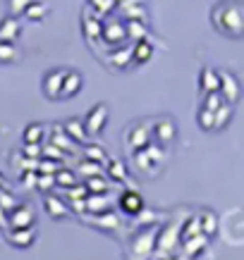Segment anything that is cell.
<instances>
[{
	"instance_id": "1",
	"label": "cell",
	"mask_w": 244,
	"mask_h": 260,
	"mask_svg": "<svg viewBox=\"0 0 244 260\" xmlns=\"http://www.w3.org/2000/svg\"><path fill=\"white\" fill-rule=\"evenodd\" d=\"M211 24L228 39H244V3L221 0L211 10Z\"/></svg>"
},
{
	"instance_id": "2",
	"label": "cell",
	"mask_w": 244,
	"mask_h": 260,
	"mask_svg": "<svg viewBox=\"0 0 244 260\" xmlns=\"http://www.w3.org/2000/svg\"><path fill=\"white\" fill-rule=\"evenodd\" d=\"M151 122L149 119H139V122H134V124L127 126V132H125V146L129 150H139L144 148L146 143L151 141V136H153V129H146Z\"/></svg>"
},
{
	"instance_id": "3",
	"label": "cell",
	"mask_w": 244,
	"mask_h": 260,
	"mask_svg": "<svg viewBox=\"0 0 244 260\" xmlns=\"http://www.w3.org/2000/svg\"><path fill=\"white\" fill-rule=\"evenodd\" d=\"M65 72L67 70H48L41 79V91L48 101H60L63 93V81H65Z\"/></svg>"
},
{
	"instance_id": "4",
	"label": "cell",
	"mask_w": 244,
	"mask_h": 260,
	"mask_svg": "<svg viewBox=\"0 0 244 260\" xmlns=\"http://www.w3.org/2000/svg\"><path fill=\"white\" fill-rule=\"evenodd\" d=\"M5 232V241H8L10 246H15V248H29V246H34V241H36V237H39V229H36V224L34 227H22V229H3Z\"/></svg>"
},
{
	"instance_id": "5",
	"label": "cell",
	"mask_w": 244,
	"mask_h": 260,
	"mask_svg": "<svg viewBox=\"0 0 244 260\" xmlns=\"http://www.w3.org/2000/svg\"><path fill=\"white\" fill-rule=\"evenodd\" d=\"M36 224V210L32 208V203H19L15 210L8 213V227L22 229V227H34Z\"/></svg>"
},
{
	"instance_id": "6",
	"label": "cell",
	"mask_w": 244,
	"mask_h": 260,
	"mask_svg": "<svg viewBox=\"0 0 244 260\" xmlns=\"http://www.w3.org/2000/svg\"><path fill=\"white\" fill-rule=\"evenodd\" d=\"M105 122H108V105H105V103H98V105H94V108L87 112L84 129H87V134L96 136L105 129Z\"/></svg>"
},
{
	"instance_id": "7",
	"label": "cell",
	"mask_w": 244,
	"mask_h": 260,
	"mask_svg": "<svg viewBox=\"0 0 244 260\" xmlns=\"http://www.w3.org/2000/svg\"><path fill=\"white\" fill-rule=\"evenodd\" d=\"M177 136V124H175L173 117H158L153 122V139H156L160 146H170Z\"/></svg>"
},
{
	"instance_id": "8",
	"label": "cell",
	"mask_w": 244,
	"mask_h": 260,
	"mask_svg": "<svg viewBox=\"0 0 244 260\" xmlns=\"http://www.w3.org/2000/svg\"><path fill=\"white\" fill-rule=\"evenodd\" d=\"M218 74H221V88H218V91L223 93L225 103L235 105V103L239 101V93H242L239 81H237V77L232 74V72H228V70H218Z\"/></svg>"
},
{
	"instance_id": "9",
	"label": "cell",
	"mask_w": 244,
	"mask_h": 260,
	"mask_svg": "<svg viewBox=\"0 0 244 260\" xmlns=\"http://www.w3.org/2000/svg\"><path fill=\"white\" fill-rule=\"evenodd\" d=\"M82 86H84V77H82V72L67 70V72H65V81H63V93H60V101H70V98L79 95Z\"/></svg>"
},
{
	"instance_id": "10",
	"label": "cell",
	"mask_w": 244,
	"mask_h": 260,
	"mask_svg": "<svg viewBox=\"0 0 244 260\" xmlns=\"http://www.w3.org/2000/svg\"><path fill=\"white\" fill-rule=\"evenodd\" d=\"M208 241H211V237H206L204 232H201V234H197V237L184 239V241H182V251H184V255H187V258L197 260L199 255L208 248Z\"/></svg>"
},
{
	"instance_id": "11",
	"label": "cell",
	"mask_w": 244,
	"mask_h": 260,
	"mask_svg": "<svg viewBox=\"0 0 244 260\" xmlns=\"http://www.w3.org/2000/svg\"><path fill=\"white\" fill-rule=\"evenodd\" d=\"M22 36V19L19 17H3L0 19V41H15Z\"/></svg>"
},
{
	"instance_id": "12",
	"label": "cell",
	"mask_w": 244,
	"mask_h": 260,
	"mask_svg": "<svg viewBox=\"0 0 244 260\" xmlns=\"http://www.w3.org/2000/svg\"><path fill=\"white\" fill-rule=\"evenodd\" d=\"M118 205H120V210H122V213H127V215H139L144 210V198L139 196L137 191L127 189L125 193L120 196Z\"/></svg>"
},
{
	"instance_id": "13",
	"label": "cell",
	"mask_w": 244,
	"mask_h": 260,
	"mask_svg": "<svg viewBox=\"0 0 244 260\" xmlns=\"http://www.w3.org/2000/svg\"><path fill=\"white\" fill-rule=\"evenodd\" d=\"M218 88H221V74H218V70L204 67V70L199 72V91H201V95L211 93V91H218Z\"/></svg>"
},
{
	"instance_id": "14",
	"label": "cell",
	"mask_w": 244,
	"mask_h": 260,
	"mask_svg": "<svg viewBox=\"0 0 244 260\" xmlns=\"http://www.w3.org/2000/svg\"><path fill=\"white\" fill-rule=\"evenodd\" d=\"M43 208H46L48 217H53V220H65V217H70V208H67L65 201H60L58 196H46Z\"/></svg>"
},
{
	"instance_id": "15",
	"label": "cell",
	"mask_w": 244,
	"mask_h": 260,
	"mask_svg": "<svg viewBox=\"0 0 244 260\" xmlns=\"http://www.w3.org/2000/svg\"><path fill=\"white\" fill-rule=\"evenodd\" d=\"M48 12H50V5H48L46 0H34L32 5L24 10L22 17L26 19V22H43Z\"/></svg>"
},
{
	"instance_id": "16",
	"label": "cell",
	"mask_w": 244,
	"mask_h": 260,
	"mask_svg": "<svg viewBox=\"0 0 244 260\" xmlns=\"http://www.w3.org/2000/svg\"><path fill=\"white\" fill-rule=\"evenodd\" d=\"M153 57V46H151L146 39H139L132 48V60L134 64H146Z\"/></svg>"
},
{
	"instance_id": "17",
	"label": "cell",
	"mask_w": 244,
	"mask_h": 260,
	"mask_svg": "<svg viewBox=\"0 0 244 260\" xmlns=\"http://www.w3.org/2000/svg\"><path fill=\"white\" fill-rule=\"evenodd\" d=\"M197 217L201 222V232L206 237H215V232H218V215L213 210H199Z\"/></svg>"
},
{
	"instance_id": "18",
	"label": "cell",
	"mask_w": 244,
	"mask_h": 260,
	"mask_svg": "<svg viewBox=\"0 0 244 260\" xmlns=\"http://www.w3.org/2000/svg\"><path fill=\"white\" fill-rule=\"evenodd\" d=\"M63 132L70 136V139H74L77 143H84V141H87V136H89L82 119H67V122L63 124Z\"/></svg>"
},
{
	"instance_id": "19",
	"label": "cell",
	"mask_w": 244,
	"mask_h": 260,
	"mask_svg": "<svg viewBox=\"0 0 244 260\" xmlns=\"http://www.w3.org/2000/svg\"><path fill=\"white\" fill-rule=\"evenodd\" d=\"M22 57V50L17 48L15 41H0V62L3 64H12Z\"/></svg>"
},
{
	"instance_id": "20",
	"label": "cell",
	"mask_w": 244,
	"mask_h": 260,
	"mask_svg": "<svg viewBox=\"0 0 244 260\" xmlns=\"http://www.w3.org/2000/svg\"><path fill=\"white\" fill-rule=\"evenodd\" d=\"M43 136H46V126L41 124H29L26 129H24V134H22V141L24 143H43Z\"/></svg>"
},
{
	"instance_id": "21",
	"label": "cell",
	"mask_w": 244,
	"mask_h": 260,
	"mask_svg": "<svg viewBox=\"0 0 244 260\" xmlns=\"http://www.w3.org/2000/svg\"><path fill=\"white\" fill-rule=\"evenodd\" d=\"M213 117H215V122H213V132H215V129H225V126L230 124V119H232V105H230V103H223L221 108L213 112Z\"/></svg>"
},
{
	"instance_id": "22",
	"label": "cell",
	"mask_w": 244,
	"mask_h": 260,
	"mask_svg": "<svg viewBox=\"0 0 244 260\" xmlns=\"http://www.w3.org/2000/svg\"><path fill=\"white\" fill-rule=\"evenodd\" d=\"M153 244H156V232H144L142 237H137V246H134V251L139 253V255H149L153 251Z\"/></svg>"
},
{
	"instance_id": "23",
	"label": "cell",
	"mask_w": 244,
	"mask_h": 260,
	"mask_svg": "<svg viewBox=\"0 0 244 260\" xmlns=\"http://www.w3.org/2000/svg\"><path fill=\"white\" fill-rule=\"evenodd\" d=\"M17 205H19V201L15 198V193H12L8 186H0V208H3L5 213H10V210H15Z\"/></svg>"
},
{
	"instance_id": "24",
	"label": "cell",
	"mask_w": 244,
	"mask_h": 260,
	"mask_svg": "<svg viewBox=\"0 0 244 260\" xmlns=\"http://www.w3.org/2000/svg\"><path fill=\"white\" fill-rule=\"evenodd\" d=\"M223 103H225V98H223L221 91H211V93H204V101H201V108H206V110H218Z\"/></svg>"
},
{
	"instance_id": "25",
	"label": "cell",
	"mask_w": 244,
	"mask_h": 260,
	"mask_svg": "<svg viewBox=\"0 0 244 260\" xmlns=\"http://www.w3.org/2000/svg\"><path fill=\"white\" fill-rule=\"evenodd\" d=\"M197 234H201V222H199V217H189L184 222V227H182L180 239L184 241V239H192V237H197Z\"/></svg>"
},
{
	"instance_id": "26",
	"label": "cell",
	"mask_w": 244,
	"mask_h": 260,
	"mask_svg": "<svg viewBox=\"0 0 244 260\" xmlns=\"http://www.w3.org/2000/svg\"><path fill=\"white\" fill-rule=\"evenodd\" d=\"M58 170H63V165L56 162V160H50V158H43L36 162V172L39 174H58Z\"/></svg>"
},
{
	"instance_id": "27",
	"label": "cell",
	"mask_w": 244,
	"mask_h": 260,
	"mask_svg": "<svg viewBox=\"0 0 244 260\" xmlns=\"http://www.w3.org/2000/svg\"><path fill=\"white\" fill-rule=\"evenodd\" d=\"M197 122H199V126H201L204 132H213V122H215V117H213V110H206V108H199Z\"/></svg>"
},
{
	"instance_id": "28",
	"label": "cell",
	"mask_w": 244,
	"mask_h": 260,
	"mask_svg": "<svg viewBox=\"0 0 244 260\" xmlns=\"http://www.w3.org/2000/svg\"><path fill=\"white\" fill-rule=\"evenodd\" d=\"M34 0H8V15L12 17H22L24 15V10L32 5Z\"/></svg>"
},
{
	"instance_id": "29",
	"label": "cell",
	"mask_w": 244,
	"mask_h": 260,
	"mask_svg": "<svg viewBox=\"0 0 244 260\" xmlns=\"http://www.w3.org/2000/svg\"><path fill=\"white\" fill-rule=\"evenodd\" d=\"M87 184H89V191H96V193H105V191H108V181L103 179L101 174H94V177H89Z\"/></svg>"
},
{
	"instance_id": "30",
	"label": "cell",
	"mask_w": 244,
	"mask_h": 260,
	"mask_svg": "<svg viewBox=\"0 0 244 260\" xmlns=\"http://www.w3.org/2000/svg\"><path fill=\"white\" fill-rule=\"evenodd\" d=\"M56 181H58V186H65V189H70V186H74V177H72V174L67 172V170H58Z\"/></svg>"
},
{
	"instance_id": "31",
	"label": "cell",
	"mask_w": 244,
	"mask_h": 260,
	"mask_svg": "<svg viewBox=\"0 0 244 260\" xmlns=\"http://www.w3.org/2000/svg\"><path fill=\"white\" fill-rule=\"evenodd\" d=\"M41 143H24V158H34V160H39L41 158Z\"/></svg>"
},
{
	"instance_id": "32",
	"label": "cell",
	"mask_w": 244,
	"mask_h": 260,
	"mask_svg": "<svg viewBox=\"0 0 244 260\" xmlns=\"http://www.w3.org/2000/svg\"><path fill=\"white\" fill-rule=\"evenodd\" d=\"M41 158H50V160H63L65 158V153L60 148L56 150V146H43L41 148Z\"/></svg>"
},
{
	"instance_id": "33",
	"label": "cell",
	"mask_w": 244,
	"mask_h": 260,
	"mask_svg": "<svg viewBox=\"0 0 244 260\" xmlns=\"http://www.w3.org/2000/svg\"><path fill=\"white\" fill-rule=\"evenodd\" d=\"M50 184H56V174H39L36 186H39L41 191H48V189H50Z\"/></svg>"
},
{
	"instance_id": "34",
	"label": "cell",
	"mask_w": 244,
	"mask_h": 260,
	"mask_svg": "<svg viewBox=\"0 0 244 260\" xmlns=\"http://www.w3.org/2000/svg\"><path fill=\"white\" fill-rule=\"evenodd\" d=\"M111 174L115 177V179H125V177H127L125 165H122L120 160H111Z\"/></svg>"
},
{
	"instance_id": "35",
	"label": "cell",
	"mask_w": 244,
	"mask_h": 260,
	"mask_svg": "<svg viewBox=\"0 0 244 260\" xmlns=\"http://www.w3.org/2000/svg\"><path fill=\"white\" fill-rule=\"evenodd\" d=\"M87 158L94 160V162H96V160H98V162H103V160H105V155H103V150L98 148V146H89V148H87Z\"/></svg>"
},
{
	"instance_id": "36",
	"label": "cell",
	"mask_w": 244,
	"mask_h": 260,
	"mask_svg": "<svg viewBox=\"0 0 244 260\" xmlns=\"http://www.w3.org/2000/svg\"><path fill=\"white\" fill-rule=\"evenodd\" d=\"M87 210H98V213H103V198L98 196V198H89L87 201Z\"/></svg>"
},
{
	"instance_id": "37",
	"label": "cell",
	"mask_w": 244,
	"mask_h": 260,
	"mask_svg": "<svg viewBox=\"0 0 244 260\" xmlns=\"http://www.w3.org/2000/svg\"><path fill=\"white\" fill-rule=\"evenodd\" d=\"M0 229H8V213L0 208Z\"/></svg>"
},
{
	"instance_id": "38",
	"label": "cell",
	"mask_w": 244,
	"mask_h": 260,
	"mask_svg": "<svg viewBox=\"0 0 244 260\" xmlns=\"http://www.w3.org/2000/svg\"><path fill=\"white\" fill-rule=\"evenodd\" d=\"M0 186H8V181L3 179V177H0Z\"/></svg>"
}]
</instances>
